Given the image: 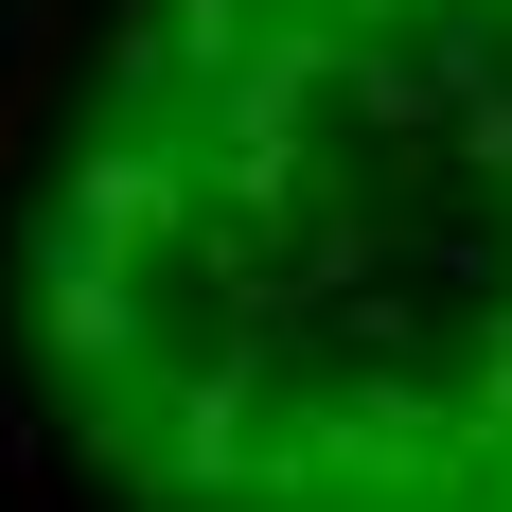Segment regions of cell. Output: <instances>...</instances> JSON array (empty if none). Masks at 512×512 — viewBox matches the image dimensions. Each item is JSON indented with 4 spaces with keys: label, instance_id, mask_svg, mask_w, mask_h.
<instances>
[{
    "label": "cell",
    "instance_id": "cell-1",
    "mask_svg": "<svg viewBox=\"0 0 512 512\" xmlns=\"http://www.w3.org/2000/svg\"><path fill=\"white\" fill-rule=\"evenodd\" d=\"M36 354L124 512H512V0H142Z\"/></svg>",
    "mask_w": 512,
    "mask_h": 512
}]
</instances>
